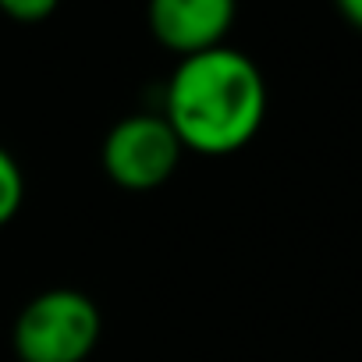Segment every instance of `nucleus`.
Masks as SVG:
<instances>
[{
	"mask_svg": "<svg viewBox=\"0 0 362 362\" xmlns=\"http://www.w3.org/2000/svg\"><path fill=\"white\" fill-rule=\"evenodd\" d=\"M267 117V82L252 57L235 47H214L181 57L163 89V121L181 149L203 156L238 153L256 139Z\"/></svg>",
	"mask_w": 362,
	"mask_h": 362,
	"instance_id": "nucleus-1",
	"label": "nucleus"
},
{
	"mask_svg": "<svg viewBox=\"0 0 362 362\" xmlns=\"http://www.w3.org/2000/svg\"><path fill=\"white\" fill-rule=\"evenodd\" d=\"M100 341V309L71 288L33 298L15 323V351L22 362H82Z\"/></svg>",
	"mask_w": 362,
	"mask_h": 362,
	"instance_id": "nucleus-2",
	"label": "nucleus"
},
{
	"mask_svg": "<svg viewBox=\"0 0 362 362\" xmlns=\"http://www.w3.org/2000/svg\"><path fill=\"white\" fill-rule=\"evenodd\" d=\"M181 142L163 114H132L103 139V170L128 192H149L174 174Z\"/></svg>",
	"mask_w": 362,
	"mask_h": 362,
	"instance_id": "nucleus-3",
	"label": "nucleus"
},
{
	"mask_svg": "<svg viewBox=\"0 0 362 362\" xmlns=\"http://www.w3.org/2000/svg\"><path fill=\"white\" fill-rule=\"evenodd\" d=\"M238 15V0H149V29L177 57L224 47Z\"/></svg>",
	"mask_w": 362,
	"mask_h": 362,
	"instance_id": "nucleus-4",
	"label": "nucleus"
},
{
	"mask_svg": "<svg viewBox=\"0 0 362 362\" xmlns=\"http://www.w3.org/2000/svg\"><path fill=\"white\" fill-rule=\"evenodd\" d=\"M22 199H25V174L18 160L0 146V228L15 221V214L22 210Z\"/></svg>",
	"mask_w": 362,
	"mask_h": 362,
	"instance_id": "nucleus-5",
	"label": "nucleus"
},
{
	"mask_svg": "<svg viewBox=\"0 0 362 362\" xmlns=\"http://www.w3.org/2000/svg\"><path fill=\"white\" fill-rule=\"evenodd\" d=\"M61 0H0V11L8 18L22 22V25H33V22H43L57 11Z\"/></svg>",
	"mask_w": 362,
	"mask_h": 362,
	"instance_id": "nucleus-6",
	"label": "nucleus"
},
{
	"mask_svg": "<svg viewBox=\"0 0 362 362\" xmlns=\"http://www.w3.org/2000/svg\"><path fill=\"white\" fill-rule=\"evenodd\" d=\"M334 8H337V15H341L351 29L362 33V0H334Z\"/></svg>",
	"mask_w": 362,
	"mask_h": 362,
	"instance_id": "nucleus-7",
	"label": "nucleus"
}]
</instances>
